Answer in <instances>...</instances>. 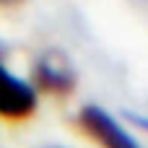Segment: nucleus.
Here are the masks:
<instances>
[{
	"instance_id": "nucleus-6",
	"label": "nucleus",
	"mask_w": 148,
	"mask_h": 148,
	"mask_svg": "<svg viewBox=\"0 0 148 148\" xmlns=\"http://www.w3.org/2000/svg\"><path fill=\"white\" fill-rule=\"evenodd\" d=\"M3 52H5V47H3V44H0V57H3Z\"/></svg>"
},
{
	"instance_id": "nucleus-3",
	"label": "nucleus",
	"mask_w": 148,
	"mask_h": 148,
	"mask_svg": "<svg viewBox=\"0 0 148 148\" xmlns=\"http://www.w3.org/2000/svg\"><path fill=\"white\" fill-rule=\"evenodd\" d=\"M36 107H39L36 88L23 78L13 75L10 70H5L0 62V117L8 122H23L34 117Z\"/></svg>"
},
{
	"instance_id": "nucleus-4",
	"label": "nucleus",
	"mask_w": 148,
	"mask_h": 148,
	"mask_svg": "<svg viewBox=\"0 0 148 148\" xmlns=\"http://www.w3.org/2000/svg\"><path fill=\"white\" fill-rule=\"evenodd\" d=\"M122 117H125V120H127L133 127L143 130V133L148 135V117H146V114H138V112H130V109H125V112H122Z\"/></svg>"
},
{
	"instance_id": "nucleus-1",
	"label": "nucleus",
	"mask_w": 148,
	"mask_h": 148,
	"mask_svg": "<svg viewBox=\"0 0 148 148\" xmlns=\"http://www.w3.org/2000/svg\"><path fill=\"white\" fill-rule=\"evenodd\" d=\"M31 86L44 91V94H52V96H70L75 91V83H78V75H75V68L70 65L68 55L57 52V49H49L44 55H39L34 60V68H31Z\"/></svg>"
},
{
	"instance_id": "nucleus-7",
	"label": "nucleus",
	"mask_w": 148,
	"mask_h": 148,
	"mask_svg": "<svg viewBox=\"0 0 148 148\" xmlns=\"http://www.w3.org/2000/svg\"><path fill=\"white\" fill-rule=\"evenodd\" d=\"M44 148H62V146H44Z\"/></svg>"
},
{
	"instance_id": "nucleus-2",
	"label": "nucleus",
	"mask_w": 148,
	"mask_h": 148,
	"mask_svg": "<svg viewBox=\"0 0 148 148\" xmlns=\"http://www.w3.org/2000/svg\"><path fill=\"white\" fill-rule=\"evenodd\" d=\"M78 125L81 130L96 140L101 148H143L122 125L117 117H112L104 107L99 104H86L78 112Z\"/></svg>"
},
{
	"instance_id": "nucleus-5",
	"label": "nucleus",
	"mask_w": 148,
	"mask_h": 148,
	"mask_svg": "<svg viewBox=\"0 0 148 148\" xmlns=\"http://www.w3.org/2000/svg\"><path fill=\"white\" fill-rule=\"evenodd\" d=\"M21 3H23V0H0V5H3V8H10V5H21Z\"/></svg>"
}]
</instances>
